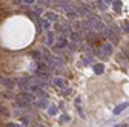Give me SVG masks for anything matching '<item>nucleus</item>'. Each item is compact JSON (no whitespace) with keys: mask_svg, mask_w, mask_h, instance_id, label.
<instances>
[{"mask_svg":"<svg viewBox=\"0 0 129 127\" xmlns=\"http://www.w3.org/2000/svg\"><path fill=\"white\" fill-rule=\"evenodd\" d=\"M69 38H71L74 43H78V41H80V35H78L77 32H71V34H69Z\"/></svg>","mask_w":129,"mask_h":127,"instance_id":"12","label":"nucleus"},{"mask_svg":"<svg viewBox=\"0 0 129 127\" xmlns=\"http://www.w3.org/2000/svg\"><path fill=\"white\" fill-rule=\"evenodd\" d=\"M68 17L69 19H75L77 17V12H68Z\"/></svg>","mask_w":129,"mask_h":127,"instance_id":"20","label":"nucleus"},{"mask_svg":"<svg viewBox=\"0 0 129 127\" xmlns=\"http://www.w3.org/2000/svg\"><path fill=\"white\" fill-rule=\"evenodd\" d=\"M42 26H43L45 29H49V28H51V22H49V20H42Z\"/></svg>","mask_w":129,"mask_h":127,"instance_id":"14","label":"nucleus"},{"mask_svg":"<svg viewBox=\"0 0 129 127\" xmlns=\"http://www.w3.org/2000/svg\"><path fill=\"white\" fill-rule=\"evenodd\" d=\"M58 46H60V47L66 46V40H64V37H60V38H58Z\"/></svg>","mask_w":129,"mask_h":127,"instance_id":"16","label":"nucleus"},{"mask_svg":"<svg viewBox=\"0 0 129 127\" xmlns=\"http://www.w3.org/2000/svg\"><path fill=\"white\" fill-rule=\"evenodd\" d=\"M97 3H99V6H100L102 9H106V5H105L106 2H97Z\"/></svg>","mask_w":129,"mask_h":127,"instance_id":"21","label":"nucleus"},{"mask_svg":"<svg viewBox=\"0 0 129 127\" xmlns=\"http://www.w3.org/2000/svg\"><path fill=\"white\" fill-rule=\"evenodd\" d=\"M105 35H106L112 43H118V37H117V34H114L111 29H106V31H105Z\"/></svg>","mask_w":129,"mask_h":127,"instance_id":"4","label":"nucleus"},{"mask_svg":"<svg viewBox=\"0 0 129 127\" xmlns=\"http://www.w3.org/2000/svg\"><path fill=\"white\" fill-rule=\"evenodd\" d=\"M123 25H124V31H126V32H129V22H124Z\"/></svg>","mask_w":129,"mask_h":127,"instance_id":"22","label":"nucleus"},{"mask_svg":"<svg viewBox=\"0 0 129 127\" xmlns=\"http://www.w3.org/2000/svg\"><path fill=\"white\" fill-rule=\"evenodd\" d=\"M0 115H8V109H5L3 106H0Z\"/></svg>","mask_w":129,"mask_h":127,"instance_id":"17","label":"nucleus"},{"mask_svg":"<svg viewBox=\"0 0 129 127\" xmlns=\"http://www.w3.org/2000/svg\"><path fill=\"white\" fill-rule=\"evenodd\" d=\"M19 3H23V5H31V3H36L34 0H22V2H19Z\"/></svg>","mask_w":129,"mask_h":127,"instance_id":"18","label":"nucleus"},{"mask_svg":"<svg viewBox=\"0 0 129 127\" xmlns=\"http://www.w3.org/2000/svg\"><path fill=\"white\" fill-rule=\"evenodd\" d=\"M0 83H2L6 89H14V86H15V81L9 77H2L0 78Z\"/></svg>","mask_w":129,"mask_h":127,"instance_id":"3","label":"nucleus"},{"mask_svg":"<svg viewBox=\"0 0 129 127\" xmlns=\"http://www.w3.org/2000/svg\"><path fill=\"white\" fill-rule=\"evenodd\" d=\"M126 107H129V101H126V103H121V104H118L115 109H114V115H120L123 110L126 109Z\"/></svg>","mask_w":129,"mask_h":127,"instance_id":"5","label":"nucleus"},{"mask_svg":"<svg viewBox=\"0 0 129 127\" xmlns=\"http://www.w3.org/2000/svg\"><path fill=\"white\" fill-rule=\"evenodd\" d=\"M32 57L39 60V58H40V54H39V52H32Z\"/></svg>","mask_w":129,"mask_h":127,"instance_id":"23","label":"nucleus"},{"mask_svg":"<svg viewBox=\"0 0 129 127\" xmlns=\"http://www.w3.org/2000/svg\"><path fill=\"white\" fill-rule=\"evenodd\" d=\"M37 106H39L40 109H48V107H49L48 98H42V100H39V101H37Z\"/></svg>","mask_w":129,"mask_h":127,"instance_id":"6","label":"nucleus"},{"mask_svg":"<svg viewBox=\"0 0 129 127\" xmlns=\"http://www.w3.org/2000/svg\"><path fill=\"white\" fill-rule=\"evenodd\" d=\"M46 20H49V22L57 20V14L55 12H46Z\"/></svg>","mask_w":129,"mask_h":127,"instance_id":"11","label":"nucleus"},{"mask_svg":"<svg viewBox=\"0 0 129 127\" xmlns=\"http://www.w3.org/2000/svg\"><path fill=\"white\" fill-rule=\"evenodd\" d=\"M54 83H55L58 87H66V81H64L63 78H58V77H57L55 80H54Z\"/></svg>","mask_w":129,"mask_h":127,"instance_id":"9","label":"nucleus"},{"mask_svg":"<svg viewBox=\"0 0 129 127\" xmlns=\"http://www.w3.org/2000/svg\"><path fill=\"white\" fill-rule=\"evenodd\" d=\"M114 127H120V125H114Z\"/></svg>","mask_w":129,"mask_h":127,"instance_id":"25","label":"nucleus"},{"mask_svg":"<svg viewBox=\"0 0 129 127\" xmlns=\"http://www.w3.org/2000/svg\"><path fill=\"white\" fill-rule=\"evenodd\" d=\"M6 127H19V125H15V124H6Z\"/></svg>","mask_w":129,"mask_h":127,"instance_id":"24","label":"nucleus"},{"mask_svg":"<svg viewBox=\"0 0 129 127\" xmlns=\"http://www.w3.org/2000/svg\"><path fill=\"white\" fill-rule=\"evenodd\" d=\"M17 104L19 106H22V107H26L29 103H32V101H36V98H34V95H28V93H23V95H19L17 98Z\"/></svg>","mask_w":129,"mask_h":127,"instance_id":"1","label":"nucleus"},{"mask_svg":"<svg viewBox=\"0 0 129 127\" xmlns=\"http://www.w3.org/2000/svg\"><path fill=\"white\" fill-rule=\"evenodd\" d=\"M112 6H114V9H115L117 12H120V11H121V6H123V3L120 2V0H115V2H112Z\"/></svg>","mask_w":129,"mask_h":127,"instance_id":"10","label":"nucleus"},{"mask_svg":"<svg viewBox=\"0 0 129 127\" xmlns=\"http://www.w3.org/2000/svg\"><path fill=\"white\" fill-rule=\"evenodd\" d=\"M46 44H48V46H52V44H54V35H52V32H49V34H48Z\"/></svg>","mask_w":129,"mask_h":127,"instance_id":"13","label":"nucleus"},{"mask_svg":"<svg viewBox=\"0 0 129 127\" xmlns=\"http://www.w3.org/2000/svg\"><path fill=\"white\" fill-rule=\"evenodd\" d=\"M94 72H95V74H99V75L103 74V72H105V66L100 65V63H97V65L94 66Z\"/></svg>","mask_w":129,"mask_h":127,"instance_id":"8","label":"nucleus"},{"mask_svg":"<svg viewBox=\"0 0 129 127\" xmlns=\"http://www.w3.org/2000/svg\"><path fill=\"white\" fill-rule=\"evenodd\" d=\"M102 51L105 52V55H111V54H112V44L105 43V44H103V47H102Z\"/></svg>","mask_w":129,"mask_h":127,"instance_id":"7","label":"nucleus"},{"mask_svg":"<svg viewBox=\"0 0 129 127\" xmlns=\"http://www.w3.org/2000/svg\"><path fill=\"white\" fill-rule=\"evenodd\" d=\"M60 121H61V122H68V121H69V116H68V115H63V116L60 118Z\"/></svg>","mask_w":129,"mask_h":127,"instance_id":"19","label":"nucleus"},{"mask_svg":"<svg viewBox=\"0 0 129 127\" xmlns=\"http://www.w3.org/2000/svg\"><path fill=\"white\" fill-rule=\"evenodd\" d=\"M19 86H20V89H23V90H31V87H32V84H34V83H31L29 80H28V78H19Z\"/></svg>","mask_w":129,"mask_h":127,"instance_id":"2","label":"nucleus"},{"mask_svg":"<svg viewBox=\"0 0 129 127\" xmlns=\"http://www.w3.org/2000/svg\"><path fill=\"white\" fill-rule=\"evenodd\" d=\"M48 112H49V115H55V113H57V107L49 106V107H48Z\"/></svg>","mask_w":129,"mask_h":127,"instance_id":"15","label":"nucleus"}]
</instances>
